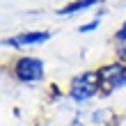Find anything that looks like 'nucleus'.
Wrapping results in <instances>:
<instances>
[{
    "mask_svg": "<svg viewBox=\"0 0 126 126\" xmlns=\"http://www.w3.org/2000/svg\"><path fill=\"white\" fill-rule=\"evenodd\" d=\"M96 2H101V0H73V2H69L66 7H62L60 12V16H69V14H76V12H83V9H90L92 5Z\"/></svg>",
    "mask_w": 126,
    "mask_h": 126,
    "instance_id": "nucleus-5",
    "label": "nucleus"
},
{
    "mask_svg": "<svg viewBox=\"0 0 126 126\" xmlns=\"http://www.w3.org/2000/svg\"><path fill=\"white\" fill-rule=\"evenodd\" d=\"M96 28H99V18L92 21V23H87V25H83V28H80V32H90V30H96Z\"/></svg>",
    "mask_w": 126,
    "mask_h": 126,
    "instance_id": "nucleus-7",
    "label": "nucleus"
},
{
    "mask_svg": "<svg viewBox=\"0 0 126 126\" xmlns=\"http://www.w3.org/2000/svg\"><path fill=\"white\" fill-rule=\"evenodd\" d=\"M96 71H99L101 94H110V92H115V90H119V87L126 85V64H122V62L106 64Z\"/></svg>",
    "mask_w": 126,
    "mask_h": 126,
    "instance_id": "nucleus-2",
    "label": "nucleus"
},
{
    "mask_svg": "<svg viewBox=\"0 0 126 126\" xmlns=\"http://www.w3.org/2000/svg\"><path fill=\"white\" fill-rule=\"evenodd\" d=\"M106 126H110V124H106Z\"/></svg>",
    "mask_w": 126,
    "mask_h": 126,
    "instance_id": "nucleus-9",
    "label": "nucleus"
},
{
    "mask_svg": "<svg viewBox=\"0 0 126 126\" xmlns=\"http://www.w3.org/2000/svg\"><path fill=\"white\" fill-rule=\"evenodd\" d=\"M12 71L21 83H37L44 78V62L39 57H18Z\"/></svg>",
    "mask_w": 126,
    "mask_h": 126,
    "instance_id": "nucleus-3",
    "label": "nucleus"
},
{
    "mask_svg": "<svg viewBox=\"0 0 126 126\" xmlns=\"http://www.w3.org/2000/svg\"><path fill=\"white\" fill-rule=\"evenodd\" d=\"M50 39V34L48 32H21L16 37H12V39H5L2 44L5 46H34V44H44V41H48Z\"/></svg>",
    "mask_w": 126,
    "mask_h": 126,
    "instance_id": "nucleus-4",
    "label": "nucleus"
},
{
    "mask_svg": "<svg viewBox=\"0 0 126 126\" xmlns=\"http://www.w3.org/2000/svg\"><path fill=\"white\" fill-rule=\"evenodd\" d=\"M119 57H122V60H124V62H126V46H124V48H122V50H119Z\"/></svg>",
    "mask_w": 126,
    "mask_h": 126,
    "instance_id": "nucleus-8",
    "label": "nucleus"
},
{
    "mask_svg": "<svg viewBox=\"0 0 126 126\" xmlns=\"http://www.w3.org/2000/svg\"><path fill=\"white\" fill-rule=\"evenodd\" d=\"M99 71H83L80 76H76L71 80L69 94L76 103H83L87 99H92L94 94H99Z\"/></svg>",
    "mask_w": 126,
    "mask_h": 126,
    "instance_id": "nucleus-1",
    "label": "nucleus"
},
{
    "mask_svg": "<svg viewBox=\"0 0 126 126\" xmlns=\"http://www.w3.org/2000/svg\"><path fill=\"white\" fill-rule=\"evenodd\" d=\"M117 41H126V21H124V23H122V28H119V30H117Z\"/></svg>",
    "mask_w": 126,
    "mask_h": 126,
    "instance_id": "nucleus-6",
    "label": "nucleus"
}]
</instances>
